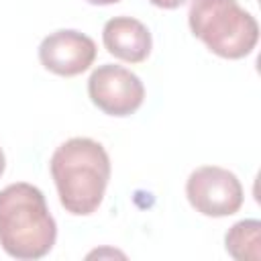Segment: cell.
<instances>
[{"label":"cell","mask_w":261,"mask_h":261,"mask_svg":"<svg viewBox=\"0 0 261 261\" xmlns=\"http://www.w3.org/2000/svg\"><path fill=\"white\" fill-rule=\"evenodd\" d=\"M153 6H157V8H165V10H175V8H179V6H184L188 0H149Z\"/></svg>","instance_id":"9"},{"label":"cell","mask_w":261,"mask_h":261,"mask_svg":"<svg viewBox=\"0 0 261 261\" xmlns=\"http://www.w3.org/2000/svg\"><path fill=\"white\" fill-rule=\"evenodd\" d=\"M49 169L65 212L88 216L98 210L110 179V157L102 143L88 137L67 139L53 151Z\"/></svg>","instance_id":"1"},{"label":"cell","mask_w":261,"mask_h":261,"mask_svg":"<svg viewBox=\"0 0 261 261\" xmlns=\"http://www.w3.org/2000/svg\"><path fill=\"white\" fill-rule=\"evenodd\" d=\"M102 43L110 55L126 63H141L149 57L151 31L133 16H114L102 29Z\"/></svg>","instance_id":"7"},{"label":"cell","mask_w":261,"mask_h":261,"mask_svg":"<svg viewBox=\"0 0 261 261\" xmlns=\"http://www.w3.org/2000/svg\"><path fill=\"white\" fill-rule=\"evenodd\" d=\"M190 206L212 218H224L241 210L245 194L239 177L218 165H202L194 169L186 181Z\"/></svg>","instance_id":"4"},{"label":"cell","mask_w":261,"mask_h":261,"mask_svg":"<svg viewBox=\"0 0 261 261\" xmlns=\"http://www.w3.org/2000/svg\"><path fill=\"white\" fill-rule=\"evenodd\" d=\"M88 4H94V6H108V4H116L120 0H86Z\"/></svg>","instance_id":"10"},{"label":"cell","mask_w":261,"mask_h":261,"mask_svg":"<svg viewBox=\"0 0 261 261\" xmlns=\"http://www.w3.org/2000/svg\"><path fill=\"white\" fill-rule=\"evenodd\" d=\"M88 96L108 116H130L145 100V86L137 73L122 65H98L88 80Z\"/></svg>","instance_id":"5"},{"label":"cell","mask_w":261,"mask_h":261,"mask_svg":"<svg viewBox=\"0 0 261 261\" xmlns=\"http://www.w3.org/2000/svg\"><path fill=\"white\" fill-rule=\"evenodd\" d=\"M96 59V43L73 29H59L39 45L41 65L61 77H73L90 69Z\"/></svg>","instance_id":"6"},{"label":"cell","mask_w":261,"mask_h":261,"mask_svg":"<svg viewBox=\"0 0 261 261\" xmlns=\"http://www.w3.org/2000/svg\"><path fill=\"white\" fill-rule=\"evenodd\" d=\"M224 249L237 261H261V222L257 218L234 222L224 234Z\"/></svg>","instance_id":"8"},{"label":"cell","mask_w":261,"mask_h":261,"mask_svg":"<svg viewBox=\"0 0 261 261\" xmlns=\"http://www.w3.org/2000/svg\"><path fill=\"white\" fill-rule=\"evenodd\" d=\"M57 241V224L43 192L27 181L0 190V247L22 261L45 257Z\"/></svg>","instance_id":"2"},{"label":"cell","mask_w":261,"mask_h":261,"mask_svg":"<svg viewBox=\"0 0 261 261\" xmlns=\"http://www.w3.org/2000/svg\"><path fill=\"white\" fill-rule=\"evenodd\" d=\"M188 24L192 35L222 59H243L259 41L255 16L237 0H192Z\"/></svg>","instance_id":"3"},{"label":"cell","mask_w":261,"mask_h":261,"mask_svg":"<svg viewBox=\"0 0 261 261\" xmlns=\"http://www.w3.org/2000/svg\"><path fill=\"white\" fill-rule=\"evenodd\" d=\"M4 169H6V157H4V151L0 147V175L4 173Z\"/></svg>","instance_id":"11"}]
</instances>
